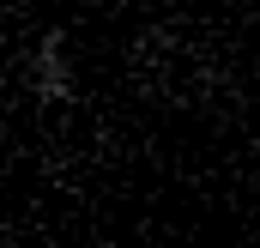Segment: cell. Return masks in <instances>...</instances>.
Here are the masks:
<instances>
[{
	"label": "cell",
	"mask_w": 260,
	"mask_h": 248,
	"mask_svg": "<svg viewBox=\"0 0 260 248\" xmlns=\"http://www.w3.org/2000/svg\"><path fill=\"white\" fill-rule=\"evenodd\" d=\"M24 85H30V97H37L43 109H73V103H79V67H73V37H67L61 24L37 37V49H30V61H24Z\"/></svg>",
	"instance_id": "cell-1"
}]
</instances>
